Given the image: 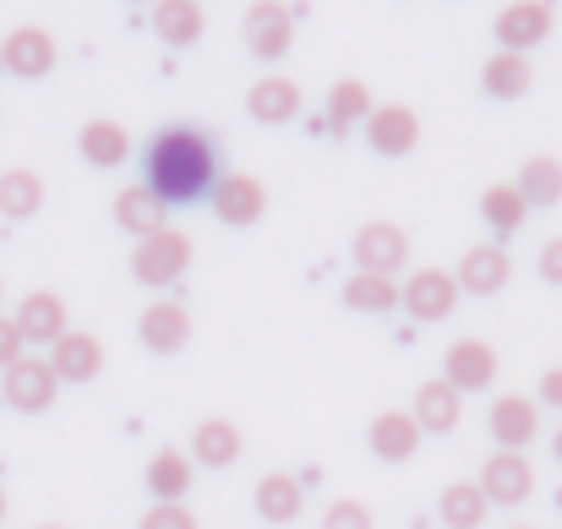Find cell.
<instances>
[{
  "label": "cell",
  "instance_id": "cell-20",
  "mask_svg": "<svg viewBox=\"0 0 562 529\" xmlns=\"http://www.w3.org/2000/svg\"><path fill=\"white\" fill-rule=\"evenodd\" d=\"M240 426L235 420H202L196 431H191V464H202V470H235L240 464Z\"/></svg>",
  "mask_w": 562,
  "mask_h": 529
},
{
  "label": "cell",
  "instance_id": "cell-34",
  "mask_svg": "<svg viewBox=\"0 0 562 529\" xmlns=\"http://www.w3.org/2000/svg\"><path fill=\"white\" fill-rule=\"evenodd\" d=\"M323 529H372V508L356 503V497H339V503L323 514Z\"/></svg>",
  "mask_w": 562,
  "mask_h": 529
},
{
  "label": "cell",
  "instance_id": "cell-2",
  "mask_svg": "<svg viewBox=\"0 0 562 529\" xmlns=\"http://www.w3.org/2000/svg\"><path fill=\"white\" fill-rule=\"evenodd\" d=\"M187 268H191V235L170 229V224L159 235H143L137 251H132V279L143 290H170V284H181Z\"/></svg>",
  "mask_w": 562,
  "mask_h": 529
},
{
  "label": "cell",
  "instance_id": "cell-18",
  "mask_svg": "<svg viewBox=\"0 0 562 529\" xmlns=\"http://www.w3.org/2000/svg\"><path fill=\"white\" fill-rule=\"evenodd\" d=\"M246 115L262 121V126H284V121H295V115H301V82H295V77H262V82H251V93H246Z\"/></svg>",
  "mask_w": 562,
  "mask_h": 529
},
{
  "label": "cell",
  "instance_id": "cell-25",
  "mask_svg": "<svg viewBox=\"0 0 562 529\" xmlns=\"http://www.w3.org/2000/svg\"><path fill=\"white\" fill-rule=\"evenodd\" d=\"M415 426L420 431H453L459 426V415H464V393L459 387H448L442 376L437 382H420V393H415Z\"/></svg>",
  "mask_w": 562,
  "mask_h": 529
},
{
  "label": "cell",
  "instance_id": "cell-14",
  "mask_svg": "<svg viewBox=\"0 0 562 529\" xmlns=\"http://www.w3.org/2000/svg\"><path fill=\"white\" fill-rule=\"evenodd\" d=\"M137 339L154 354H181L191 345V312L181 301H154V306H143Z\"/></svg>",
  "mask_w": 562,
  "mask_h": 529
},
{
  "label": "cell",
  "instance_id": "cell-9",
  "mask_svg": "<svg viewBox=\"0 0 562 529\" xmlns=\"http://www.w3.org/2000/svg\"><path fill=\"white\" fill-rule=\"evenodd\" d=\"M442 382L459 393H481L497 382V350L486 339H453L442 354Z\"/></svg>",
  "mask_w": 562,
  "mask_h": 529
},
{
  "label": "cell",
  "instance_id": "cell-5",
  "mask_svg": "<svg viewBox=\"0 0 562 529\" xmlns=\"http://www.w3.org/2000/svg\"><path fill=\"white\" fill-rule=\"evenodd\" d=\"M0 376H5V382H0L5 404H11V409H22V415H44V409L55 404V393H60V382H55L49 360H38V354H22V360H16V365H5Z\"/></svg>",
  "mask_w": 562,
  "mask_h": 529
},
{
  "label": "cell",
  "instance_id": "cell-41",
  "mask_svg": "<svg viewBox=\"0 0 562 529\" xmlns=\"http://www.w3.org/2000/svg\"><path fill=\"white\" fill-rule=\"evenodd\" d=\"M126 5H154V0H126Z\"/></svg>",
  "mask_w": 562,
  "mask_h": 529
},
{
  "label": "cell",
  "instance_id": "cell-36",
  "mask_svg": "<svg viewBox=\"0 0 562 529\" xmlns=\"http://www.w3.org/2000/svg\"><path fill=\"white\" fill-rule=\"evenodd\" d=\"M22 354H27V345H22L16 323H11V317H0V371H5V365H16Z\"/></svg>",
  "mask_w": 562,
  "mask_h": 529
},
{
  "label": "cell",
  "instance_id": "cell-26",
  "mask_svg": "<svg viewBox=\"0 0 562 529\" xmlns=\"http://www.w3.org/2000/svg\"><path fill=\"white\" fill-rule=\"evenodd\" d=\"M257 514L268 519V525H295L301 519V508H306V492H301V481L295 475H284V470H273V475H262L257 481Z\"/></svg>",
  "mask_w": 562,
  "mask_h": 529
},
{
  "label": "cell",
  "instance_id": "cell-22",
  "mask_svg": "<svg viewBox=\"0 0 562 529\" xmlns=\"http://www.w3.org/2000/svg\"><path fill=\"white\" fill-rule=\"evenodd\" d=\"M154 33L170 44V49H191L202 33H207V16L196 0H154Z\"/></svg>",
  "mask_w": 562,
  "mask_h": 529
},
{
  "label": "cell",
  "instance_id": "cell-30",
  "mask_svg": "<svg viewBox=\"0 0 562 529\" xmlns=\"http://www.w3.org/2000/svg\"><path fill=\"white\" fill-rule=\"evenodd\" d=\"M148 492H154V503H187V492H191L187 453H176V448L154 453V459H148Z\"/></svg>",
  "mask_w": 562,
  "mask_h": 529
},
{
  "label": "cell",
  "instance_id": "cell-23",
  "mask_svg": "<svg viewBox=\"0 0 562 529\" xmlns=\"http://www.w3.org/2000/svg\"><path fill=\"white\" fill-rule=\"evenodd\" d=\"M481 88H486L492 99H525V93L536 88V66H530V55L497 49V55L481 66Z\"/></svg>",
  "mask_w": 562,
  "mask_h": 529
},
{
  "label": "cell",
  "instance_id": "cell-31",
  "mask_svg": "<svg viewBox=\"0 0 562 529\" xmlns=\"http://www.w3.org/2000/svg\"><path fill=\"white\" fill-rule=\"evenodd\" d=\"M339 295H345V306H350V312H372V317L398 306V284H393V279H382V273H361V268L345 279V290H339Z\"/></svg>",
  "mask_w": 562,
  "mask_h": 529
},
{
  "label": "cell",
  "instance_id": "cell-28",
  "mask_svg": "<svg viewBox=\"0 0 562 529\" xmlns=\"http://www.w3.org/2000/svg\"><path fill=\"white\" fill-rule=\"evenodd\" d=\"M437 514H442V525L448 529H481L486 525V514H492V503H486V492H481V486L453 481V486H442Z\"/></svg>",
  "mask_w": 562,
  "mask_h": 529
},
{
  "label": "cell",
  "instance_id": "cell-35",
  "mask_svg": "<svg viewBox=\"0 0 562 529\" xmlns=\"http://www.w3.org/2000/svg\"><path fill=\"white\" fill-rule=\"evenodd\" d=\"M137 529H196V514H191L187 503H154Z\"/></svg>",
  "mask_w": 562,
  "mask_h": 529
},
{
  "label": "cell",
  "instance_id": "cell-44",
  "mask_svg": "<svg viewBox=\"0 0 562 529\" xmlns=\"http://www.w3.org/2000/svg\"><path fill=\"white\" fill-rule=\"evenodd\" d=\"M0 71H5V66H0Z\"/></svg>",
  "mask_w": 562,
  "mask_h": 529
},
{
  "label": "cell",
  "instance_id": "cell-6",
  "mask_svg": "<svg viewBox=\"0 0 562 529\" xmlns=\"http://www.w3.org/2000/svg\"><path fill=\"white\" fill-rule=\"evenodd\" d=\"M350 257H356V268L361 273H382V279H393L404 262H409V235L398 229V224H361L356 229V240H350Z\"/></svg>",
  "mask_w": 562,
  "mask_h": 529
},
{
  "label": "cell",
  "instance_id": "cell-32",
  "mask_svg": "<svg viewBox=\"0 0 562 529\" xmlns=\"http://www.w3.org/2000/svg\"><path fill=\"white\" fill-rule=\"evenodd\" d=\"M44 207V180L33 170H5L0 176V213L5 218H33Z\"/></svg>",
  "mask_w": 562,
  "mask_h": 529
},
{
  "label": "cell",
  "instance_id": "cell-42",
  "mask_svg": "<svg viewBox=\"0 0 562 529\" xmlns=\"http://www.w3.org/2000/svg\"><path fill=\"white\" fill-rule=\"evenodd\" d=\"M514 529H536V525H514Z\"/></svg>",
  "mask_w": 562,
  "mask_h": 529
},
{
  "label": "cell",
  "instance_id": "cell-7",
  "mask_svg": "<svg viewBox=\"0 0 562 529\" xmlns=\"http://www.w3.org/2000/svg\"><path fill=\"white\" fill-rule=\"evenodd\" d=\"M290 44H295V16H290V5H284V0H251V11H246V49H251L257 60H284Z\"/></svg>",
  "mask_w": 562,
  "mask_h": 529
},
{
  "label": "cell",
  "instance_id": "cell-27",
  "mask_svg": "<svg viewBox=\"0 0 562 529\" xmlns=\"http://www.w3.org/2000/svg\"><path fill=\"white\" fill-rule=\"evenodd\" d=\"M514 191L525 196V207H558L562 202V165L552 154H536L525 159V170L514 180Z\"/></svg>",
  "mask_w": 562,
  "mask_h": 529
},
{
  "label": "cell",
  "instance_id": "cell-38",
  "mask_svg": "<svg viewBox=\"0 0 562 529\" xmlns=\"http://www.w3.org/2000/svg\"><path fill=\"white\" fill-rule=\"evenodd\" d=\"M541 404H552V409H562V365H552V371L541 376Z\"/></svg>",
  "mask_w": 562,
  "mask_h": 529
},
{
  "label": "cell",
  "instance_id": "cell-39",
  "mask_svg": "<svg viewBox=\"0 0 562 529\" xmlns=\"http://www.w3.org/2000/svg\"><path fill=\"white\" fill-rule=\"evenodd\" d=\"M552 453H558V464H562V426H558V437H552Z\"/></svg>",
  "mask_w": 562,
  "mask_h": 529
},
{
  "label": "cell",
  "instance_id": "cell-37",
  "mask_svg": "<svg viewBox=\"0 0 562 529\" xmlns=\"http://www.w3.org/2000/svg\"><path fill=\"white\" fill-rule=\"evenodd\" d=\"M541 279H547V284H562V235L541 246Z\"/></svg>",
  "mask_w": 562,
  "mask_h": 529
},
{
  "label": "cell",
  "instance_id": "cell-40",
  "mask_svg": "<svg viewBox=\"0 0 562 529\" xmlns=\"http://www.w3.org/2000/svg\"><path fill=\"white\" fill-rule=\"evenodd\" d=\"M0 519H5V492H0Z\"/></svg>",
  "mask_w": 562,
  "mask_h": 529
},
{
  "label": "cell",
  "instance_id": "cell-1",
  "mask_svg": "<svg viewBox=\"0 0 562 529\" xmlns=\"http://www.w3.org/2000/svg\"><path fill=\"white\" fill-rule=\"evenodd\" d=\"M218 180V148L196 126H159L143 148V185L165 207H191Z\"/></svg>",
  "mask_w": 562,
  "mask_h": 529
},
{
  "label": "cell",
  "instance_id": "cell-4",
  "mask_svg": "<svg viewBox=\"0 0 562 529\" xmlns=\"http://www.w3.org/2000/svg\"><path fill=\"white\" fill-rule=\"evenodd\" d=\"M475 486L486 492V503H492V508H519V503H530V497H536V470H530V459H525V453L497 448V453L481 464V481H475Z\"/></svg>",
  "mask_w": 562,
  "mask_h": 529
},
{
  "label": "cell",
  "instance_id": "cell-13",
  "mask_svg": "<svg viewBox=\"0 0 562 529\" xmlns=\"http://www.w3.org/2000/svg\"><path fill=\"white\" fill-rule=\"evenodd\" d=\"M49 371H55V382H71V387H82V382H99V371H104V345L93 339V334H60L55 345H49Z\"/></svg>",
  "mask_w": 562,
  "mask_h": 529
},
{
  "label": "cell",
  "instance_id": "cell-33",
  "mask_svg": "<svg viewBox=\"0 0 562 529\" xmlns=\"http://www.w3.org/2000/svg\"><path fill=\"white\" fill-rule=\"evenodd\" d=\"M481 218H486L497 235H514V229H525L530 207H525V196H519L514 185H486V191H481Z\"/></svg>",
  "mask_w": 562,
  "mask_h": 529
},
{
  "label": "cell",
  "instance_id": "cell-43",
  "mask_svg": "<svg viewBox=\"0 0 562 529\" xmlns=\"http://www.w3.org/2000/svg\"><path fill=\"white\" fill-rule=\"evenodd\" d=\"M38 529H60V525H38Z\"/></svg>",
  "mask_w": 562,
  "mask_h": 529
},
{
  "label": "cell",
  "instance_id": "cell-12",
  "mask_svg": "<svg viewBox=\"0 0 562 529\" xmlns=\"http://www.w3.org/2000/svg\"><path fill=\"white\" fill-rule=\"evenodd\" d=\"M459 290L464 295H503L508 290V279H514V257L492 240V246H470L464 257H459Z\"/></svg>",
  "mask_w": 562,
  "mask_h": 529
},
{
  "label": "cell",
  "instance_id": "cell-8",
  "mask_svg": "<svg viewBox=\"0 0 562 529\" xmlns=\"http://www.w3.org/2000/svg\"><path fill=\"white\" fill-rule=\"evenodd\" d=\"M492 33H497V49L530 55L552 33V0H514V5H503L497 22H492Z\"/></svg>",
  "mask_w": 562,
  "mask_h": 529
},
{
  "label": "cell",
  "instance_id": "cell-19",
  "mask_svg": "<svg viewBox=\"0 0 562 529\" xmlns=\"http://www.w3.org/2000/svg\"><path fill=\"white\" fill-rule=\"evenodd\" d=\"M372 453L382 464H409L415 459V448H420V426H415V415L409 409H382L372 420Z\"/></svg>",
  "mask_w": 562,
  "mask_h": 529
},
{
  "label": "cell",
  "instance_id": "cell-29",
  "mask_svg": "<svg viewBox=\"0 0 562 529\" xmlns=\"http://www.w3.org/2000/svg\"><path fill=\"white\" fill-rule=\"evenodd\" d=\"M372 88L361 82V77H345V82H334V93H328V126L345 137L350 126H367V115H372Z\"/></svg>",
  "mask_w": 562,
  "mask_h": 529
},
{
  "label": "cell",
  "instance_id": "cell-15",
  "mask_svg": "<svg viewBox=\"0 0 562 529\" xmlns=\"http://www.w3.org/2000/svg\"><path fill=\"white\" fill-rule=\"evenodd\" d=\"M367 143H372L382 159L415 154V143H420V115H415L409 104H382V110L367 115Z\"/></svg>",
  "mask_w": 562,
  "mask_h": 529
},
{
  "label": "cell",
  "instance_id": "cell-24",
  "mask_svg": "<svg viewBox=\"0 0 562 529\" xmlns=\"http://www.w3.org/2000/svg\"><path fill=\"white\" fill-rule=\"evenodd\" d=\"M165 213H170V207H165L143 180H137V185H121V196H115V224H121L126 235H137V240H143V235H159V229H165Z\"/></svg>",
  "mask_w": 562,
  "mask_h": 529
},
{
  "label": "cell",
  "instance_id": "cell-11",
  "mask_svg": "<svg viewBox=\"0 0 562 529\" xmlns=\"http://www.w3.org/2000/svg\"><path fill=\"white\" fill-rule=\"evenodd\" d=\"M207 207L218 213V224L246 229V224H257L268 213V191H262V180L251 176H218L213 191H207Z\"/></svg>",
  "mask_w": 562,
  "mask_h": 529
},
{
  "label": "cell",
  "instance_id": "cell-17",
  "mask_svg": "<svg viewBox=\"0 0 562 529\" xmlns=\"http://www.w3.org/2000/svg\"><path fill=\"white\" fill-rule=\"evenodd\" d=\"M11 323H16L22 345H55L66 334V301L55 290H33V295H22Z\"/></svg>",
  "mask_w": 562,
  "mask_h": 529
},
{
  "label": "cell",
  "instance_id": "cell-21",
  "mask_svg": "<svg viewBox=\"0 0 562 529\" xmlns=\"http://www.w3.org/2000/svg\"><path fill=\"white\" fill-rule=\"evenodd\" d=\"M77 154L93 165V170H115V165H126V154H132V137H126V126L121 121H88L82 132H77Z\"/></svg>",
  "mask_w": 562,
  "mask_h": 529
},
{
  "label": "cell",
  "instance_id": "cell-3",
  "mask_svg": "<svg viewBox=\"0 0 562 529\" xmlns=\"http://www.w3.org/2000/svg\"><path fill=\"white\" fill-rule=\"evenodd\" d=\"M459 279L448 273V268H420V273H409L404 284H398V306L415 317V323H448L453 312H459Z\"/></svg>",
  "mask_w": 562,
  "mask_h": 529
},
{
  "label": "cell",
  "instance_id": "cell-16",
  "mask_svg": "<svg viewBox=\"0 0 562 529\" xmlns=\"http://www.w3.org/2000/svg\"><path fill=\"white\" fill-rule=\"evenodd\" d=\"M486 426H492L497 448H514V453H525V448L536 442V431H541V409H536V398H525V393H503V398L492 404Z\"/></svg>",
  "mask_w": 562,
  "mask_h": 529
},
{
  "label": "cell",
  "instance_id": "cell-10",
  "mask_svg": "<svg viewBox=\"0 0 562 529\" xmlns=\"http://www.w3.org/2000/svg\"><path fill=\"white\" fill-rule=\"evenodd\" d=\"M0 66L22 82H38V77L55 71V38L44 27H11L0 38Z\"/></svg>",
  "mask_w": 562,
  "mask_h": 529
}]
</instances>
